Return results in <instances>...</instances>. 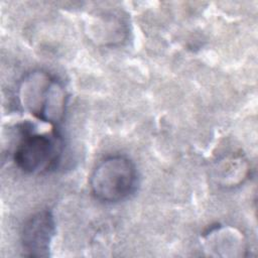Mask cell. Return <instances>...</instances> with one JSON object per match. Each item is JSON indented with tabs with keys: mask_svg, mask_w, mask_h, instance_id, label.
Instances as JSON below:
<instances>
[{
	"mask_svg": "<svg viewBox=\"0 0 258 258\" xmlns=\"http://www.w3.org/2000/svg\"><path fill=\"white\" fill-rule=\"evenodd\" d=\"M20 106L53 127L63 120L68 96L62 84L49 73L35 70L23 77L18 88Z\"/></svg>",
	"mask_w": 258,
	"mask_h": 258,
	"instance_id": "cell-1",
	"label": "cell"
},
{
	"mask_svg": "<svg viewBox=\"0 0 258 258\" xmlns=\"http://www.w3.org/2000/svg\"><path fill=\"white\" fill-rule=\"evenodd\" d=\"M89 184L92 195L102 203L114 204L124 201L136 188V166L125 155L107 156L92 171Z\"/></svg>",
	"mask_w": 258,
	"mask_h": 258,
	"instance_id": "cell-2",
	"label": "cell"
},
{
	"mask_svg": "<svg viewBox=\"0 0 258 258\" xmlns=\"http://www.w3.org/2000/svg\"><path fill=\"white\" fill-rule=\"evenodd\" d=\"M62 153L60 136L52 132L38 133L30 125L21 128V138L14 150L16 166L25 173L39 174L53 169Z\"/></svg>",
	"mask_w": 258,
	"mask_h": 258,
	"instance_id": "cell-3",
	"label": "cell"
},
{
	"mask_svg": "<svg viewBox=\"0 0 258 258\" xmlns=\"http://www.w3.org/2000/svg\"><path fill=\"white\" fill-rule=\"evenodd\" d=\"M54 234L55 222L50 211L41 210L33 214L21 229L20 241L24 256L48 257Z\"/></svg>",
	"mask_w": 258,
	"mask_h": 258,
	"instance_id": "cell-4",
	"label": "cell"
},
{
	"mask_svg": "<svg viewBox=\"0 0 258 258\" xmlns=\"http://www.w3.org/2000/svg\"><path fill=\"white\" fill-rule=\"evenodd\" d=\"M202 245L210 256L243 257L247 251L244 235L237 229L228 226H217L204 236Z\"/></svg>",
	"mask_w": 258,
	"mask_h": 258,
	"instance_id": "cell-5",
	"label": "cell"
},
{
	"mask_svg": "<svg viewBox=\"0 0 258 258\" xmlns=\"http://www.w3.org/2000/svg\"><path fill=\"white\" fill-rule=\"evenodd\" d=\"M250 173V164L241 153H230L219 159L214 168L213 176L216 183L225 188H233L244 183Z\"/></svg>",
	"mask_w": 258,
	"mask_h": 258,
	"instance_id": "cell-6",
	"label": "cell"
},
{
	"mask_svg": "<svg viewBox=\"0 0 258 258\" xmlns=\"http://www.w3.org/2000/svg\"><path fill=\"white\" fill-rule=\"evenodd\" d=\"M89 33L92 39L98 44L105 46L116 45L125 40L127 36V23L124 18L118 14L108 13L97 17V22L92 23Z\"/></svg>",
	"mask_w": 258,
	"mask_h": 258,
	"instance_id": "cell-7",
	"label": "cell"
}]
</instances>
